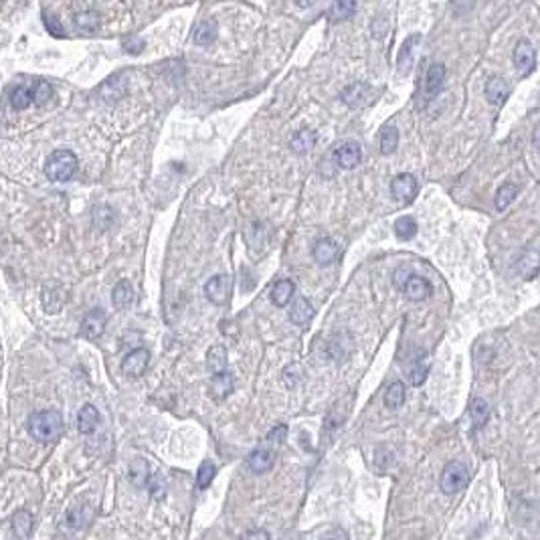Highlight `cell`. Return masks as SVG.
I'll list each match as a JSON object with an SVG mask.
<instances>
[{"instance_id":"obj_30","label":"cell","mask_w":540,"mask_h":540,"mask_svg":"<svg viewBox=\"0 0 540 540\" xmlns=\"http://www.w3.org/2000/svg\"><path fill=\"white\" fill-rule=\"evenodd\" d=\"M31 104H35V102H33V91L29 87H25V85L12 87V91H10V106H12V110L23 112Z\"/></svg>"},{"instance_id":"obj_1","label":"cell","mask_w":540,"mask_h":540,"mask_svg":"<svg viewBox=\"0 0 540 540\" xmlns=\"http://www.w3.org/2000/svg\"><path fill=\"white\" fill-rule=\"evenodd\" d=\"M27 429H29V433H31V437L35 441H39V443H55L63 435V417L55 409L39 411V413H33L29 417Z\"/></svg>"},{"instance_id":"obj_11","label":"cell","mask_w":540,"mask_h":540,"mask_svg":"<svg viewBox=\"0 0 540 540\" xmlns=\"http://www.w3.org/2000/svg\"><path fill=\"white\" fill-rule=\"evenodd\" d=\"M334 162L342 170H352L362 162V148L358 142H342L334 150Z\"/></svg>"},{"instance_id":"obj_33","label":"cell","mask_w":540,"mask_h":540,"mask_svg":"<svg viewBox=\"0 0 540 540\" xmlns=\"http://www.w3.org/2000/svg\"><path fill=\"white\" fill-rule=\"evenodd\" d=\"M405 397H407V390H405V385L401 383V381H395V383H390L388 385V388H386L385 392V405L386 409H399L403 403H405Z\"/></svg>"},{"instance_id":"obj_13","label":"cell","mask_w":540,"mask_h":540,"mask_svg":"<svg viewBox=\"0 0 540 540\" xmlns=\"http://www.w3.org/2000/svg\"><path fill=\"white\" fill-rule=\"evenodd\" d=\"M40 302L47 314H57L67 302V290L59 283H47L40 294Z\"/></svg>"},{"instance_id":"obj_41","label":"cell","mask_w":540,"mask_h":540,"mask_svg":"<svg viewBox=\"0 0 540 540\" xmlns=\"http://www.w3.org/2000/svg\"><path fill=\"white\" fill-rule=\"evenodd\" d=\"M53 97V87L47 81H37L33 87V102L35 106H45Z\"/></svg>"},{"instance_id":"obj_20","label":"cell","mask_w":540,"mask_h":540,"mask_svg":"<svg viewBox=\"0 0 540 540\" xmlns=\"http://www.w3.org/2000/svg\"><path fill=\"white\" fill-rule=\"evenodd\" d=\"M97 423H99V413L93 405H83L79 409L78 413V429L79 433L83 435H89L97 429Z\"/></svg>"},{"instance_id":"obj_2","label":"cell","mask_w":540,"mask_h":540,"mask_svg":"<svg viewBox=\"0 0 540 540\" xmlns=\"http://www.w3.org/2000/svg\"><path fill=\"white\" fill-rule=\"evenodd\" d=\"M79 160L71 150H55L45 162V174L53 183H65L78 172Z\"/></svg>"},{"instance_id":"obj_29","label":"cell","mask_w":540,"mask_h":540,"mask_svg":"<svg viewBox=\"0 0 540 540\" xmlns=\"http://www.w3.org/2000/svg\"><path fill=\"white\" fill-rule=\"evenodd\" d=\"M217 33H219V25L215 19H207L202 21L196 29H194L193 39L196 45H209L217 39Z\"/></svg>"},{"instance_id":"obj_26","label":"cell","mask_w":540,"mask_h":540,"mask_svg":"<svg viewBox=\"0 0 540 540\" xmlns=\"http://www.w3.org/2000/svg\"><path fill=\"white\" fill-rule=\"evenodd\" d=\"M443 81H445V67L441 63L429 65L427 75H425V91H427V95H435L441 89Z\"/></svg>"},{"instance_id":"obj_38","label":"cell","mask_w":540,"mask_h":540,"mask_svg":"<svg viewBox=\"0 0 540 540\" xmlns=\"http://www.w3.org/2000/svg\"><path fill=\"white\" fill-rule=\"evenodd\" d=\"M73 23L79 31H95L99 27V14L93 10H83V12L75 14Z\"/></svg>"},{"instance_id":"obj_36","label":"cell","mask_w":540,"mask_h":540,"mask_svg":"<svg viewBox=\"0 0 540 540\" xmlns=\"http://www.w3.org/2000/svg\"><path fill=\"white\" fill-rule=\"evenodd\" d=\"M399 146V130L395 126H386L381 132V152L385 156L392 154Z\"/></svg>"},{"instance_id":"obj_48","label":"cell","mask_w":540,"mask_h":540,"mask_svg":"<svg viewBox=\"0 0 540 540\" xmlns=\"http://www.w3.org/2000/svg\"><path fill=\"white\" fill-rule=\"evenodd\" d=\"M245 540H270V535H268L266 530H251V532L245 537Z\"/></svg>"},{"instance_id":"obj_5","label":"cell","mask_w":540,"mask_h":540,"mask_svg":"<svg viewBox=\"0 0 540 540\" xmlns=\"http://www.w3.org/2000/svg\"><path fill=\"white\" fill-rule=\"evenodd\" d=\"M233 279L231 275H225V273H219L215 277H211L204 285V294L209 298L211 304L215 306H225L229 302V296H231Z\"/></svg>"},{"instance_id":"obj_4","label":"cell","mask_w":540,"mask_h":540,"mask_svg":"<svg viewBox=\"0 0 540 540\" xmlns=\"http://www.w3.org/2000/svg\"><path fill=\"white\" fill-rule=\"evenodd\" d=\"M106 324H108V316L102 308L89 309L83 320H81V326H79V334L85 338V340H97L104 336L106 332Z\"/></svg>"},{"instance_id":"obj_23","label":"cell","mask_w":540,"mask_h":540,"mask_svg":"<svg viewBox=\"0 0 540 540\" xmlns=\"http://www.w3.org/2000/svg\"><path fill=\"white\" fill-rule=\"evenodd\" d=\"M12 530L19 540H29L33 532V514L27 510H19L12 514Z\"/></svg>"},{"instance_id":"obj_6","label":"cell","mask_w":540,"mask_h":540,"mask_svg":"<svg viewBox=\"0 0 540 540\" xmlns=\"http://www.w3.org/2000/svg\"><path fill=\"white\" fill-rule=\"evenodd\" d=\"M340 99L347 104L348 108L352 110H360V108H366L371 102H373V87L368 83H362V81H354L347 85L340 93Z\"/></svg>"},{"instance_id":"obj_43","label":"cell","mask_w":540,"mask_h":540,"mask_svg":"<svg viewBox=\"0 0 540 540\" xmlns=\"http://www.w3.org/2000/svg\"><path fill=\"white\" fill-rule=\"evenodd\" d=\"M386 31H388V21H386L383 14H377V16L373 19V23H371V35H373L375 39H381V37H385Z\"/></svg>"},{"instance_id":"obj_8","label":"cell","mask_w":540,"mask_h":540,"mask_svg":"<svg viewBox=\"0 0 540 540\" xmlns=\"http://www.w3.org/2000/svg\"><path fill=\"white\" fill-rule=\"evenodd\" d=\"M512 59H514V65L516 69L522 73V75H528L532 73L535 65H537V53H535V47L528 39H520L514 47V53H512Z\"/></svg>"},{"instance_id":"obj_32","label":"cell","mask_w":540,"mask_h":540,"mask_svg":"<svg viewBox=\"0 0 540 540\" xmlns=\"http://www.w3.org/2000/svg\"><path fill=\"white\" fill-rule=\"evenodd\" d=\"M356 2H348V0H340V2H334L330 8H328V19L330 23H340V21H347L350 19L354 12H356Z\"/></svg>"},{"instance_id":"obj_45","label":"cell","mask_w":540,"mask_h":540,"mask_svg":"<svg viewBox=\"0 0 540 540\" xmlns=\"http://www.w3.org/2000/svg\"><path fill=\"white\" fill-rule=\"evenodd\" d=\"M413 277V273L407 270V268H399V270L395 271V275H392V283H395V287H399V290H405V285H407V281Z\"/></svg>"},{"instance_id":"obj_18","label":"cell","mask_w":540,"mask_h":540,"mask_svg":"<svg viewBox=\"0 0 540 540\" xmlns=\"http://www.w3.org/2000/svg\"><path fill=\"white\" fill-rule=\"evenodd\" d=\"M314 146H316V132L308 130V128L298 130V132L292 136V140H290V150L298 156L308 154Z\"/></svg>"},{"instance_id":"obj_40","label":"cell","mask_w":540,"mask_h":540,"mask_svg":"<svg viewBox=\"0 0 540 540\" xmlns=\"http://www.w3.org/2000/svg\"><path fill=\"white\" fill-rule=\"evenodd\" d=\"M114 209H110V207H95L93 209V225L95 227H99V229H108V227H112V223H114Z\"/></svg>"},{"instance_id":"obj_10","label":"cell","mask_w":540,"mask_h":540,"mask_svg":"<svg viewBox=\"0 0 540 540\" xmlns=\"http://www.w3.org/2000/svg\"><path fill=\"white\" fill-rule=\"evenodd\" d=\"M126 91H128V81H126V73H124V71H119V73L112 75L110 79H106V81L99 85V89H97L99 97H102L106 104H116V102H119V99L126 95Z\"/></svg>"},{"instance_id":"obj_42","label":"cell","mask_w":540,"mask_h":540,"mask_svg":"<svg viewBox=\"0 0 540 540\" xmlns=\"http://www.w3.org/2000/svg\"><path fill=\"white\" fill-rule=\"evenodd\" d=\"M43 23H45V29L53 35V37H57V39H61V37H65V29H63V25L59 23V19L55 16V14H51V12H43Z\"/></svg>"},{"instance_id":"obj_22","label":"cell","mask_w":540,"mask_h":540,"mask_svg":"<svg viewBox=\"0 0 540 540\" xmlns=\"http://www.w3.org/2000/svg\"><path fill=\"white\" fill-rule=\"evenodd\" d=\"M275 463V454L268 449V447H259L255 449L251 456H249V467L255 471V473H266L270 471Z\"/></svg>"},{"instance_id":"obj_16","label":"cell","mask_w":540,"mask_h":540,"mask_svg":"<svg viewBox=\"0 0 540 540\" xmlns=\"http://www.w3.org/2000/svg\"><path fill=\"white\" fill-rule=\"evenodd\" d=\"M510 95V87L506 83V79L500 75H494V78L488 79L486 83V97L492 106H502Z\"/></svg>"},{"instance_id":"obj_7","label":"cell","mask_w":540,"mask_h":540,"mask_svg":"<svg viewBox=\"0 0 540 540\" xmlns=\"http://www.w3.org/2000/svg\"><path fill=\"white\" fill-rule=\"evenodd\" d=\"M150 364V352L146 348H136L132 352H128L121 360V373L126 377H132V379H138L146 373Z\"/></svg>"},{"instance_id":"obj_46","label":"cell","mask_w":540,"mask_h":540,"mask_svg":"<svg viewBox=\"0 0 540 540\" xmlns=\"http://www.w3.org/2000/svg\"><path fill=\"white\" fill-rule=\"evenodd\" d=\"M285 435H287V427L285 425H277L275 429H271L270 435H268V443H271V445H279L283 439H285Z\"/></svg>"},{"instance_id":"obj_3","label":"cell","mask_w":540,"mask_h":540,"mask_svg":"<svg viewBox=\"0 0 540 540\" xmlns=\"http://www.w3.org/2000/svg\"><path fill=\"white\" fill-rule=\"evenodd\" d=\"M469 482V469L463 462H454L445 463L443 471H441V478H439V488L445 496H454L458 492H462L463 488L467 486Z\"/></svg>"},{"instance_id":"obj_25","label":"cell","mask_w":540,"mask_h":540,"mask_svg":"<svg viewBox=\"0 0 540 540\" xmlns=\"http://www.w3.org/2000/svg\"><path fill=\"white\" fill-rule=\"evenodd\" d=\"M469 417H471V425L473 429H482L490 419V405L486 403V399L476 397L469 405Z\"/></svg>"},{"instance_id":"obj_21","label":"cell","mask_w":540,"mask_h":540,"mask_svg":"<svg viewBox=\"0 0 540 540\" xmlns=\"http://www.w3.org/2000/svg\"><path fill=\"white\" fill-rule=\"evenodd\" d=\"M427 375H429V354H427V350H419L411 362V373H409L411 383L415 386H421L427 379Z\"/></svg>"},{"instance_id":"obj_12","label":"cell","mask_w":540,"mask_h":540,"mask_svg":"<svg viewBox=\"0 0 540 540\" xmlns=\"http://www.w3.org/2000/svg\"><path fill=\"white\" fill-rule=\"evenodd\" d=\"M340 255V245L330 239V237H322L314 243L312 249V257L318 266H332Z\"/></svg>"},{"instance_id":"obj_27","label":"cell","mask_w":540,"mask_h":540,"mask_svg":"<svg viewBox=\"0 0 540 540\" xmlns=\"http://www.w3.org/2000/svg\"><path fill=\"white\" fill-rule=\"evenodd\" d=\"M312 318H314V308H312L309 300H306V298L296 300L294 306L290 308V320L296 326H306Z\"/></svg>"},{"instance_id":"obj_9","label":"cell","mask_w":540,"mask_h":540,"mask_svg":"<svg viewBox=\"0 0 540 540\" xmlns=\"http://www.w3.org/2000/svg\"><path fill=\"white\" fill-rule=\"evenodd\" d=\"M417 178L409 172H403V174H397L392 180H390V193L397 200L401 202H411L417 194Z\"/></svg>"},{"instance_id":"obj_31","label":"cell","mask_w":540,"mask_h":540,"mask_svg":"<svg viewBox=\"0 0 540 540\" xmlns=\"http://www.w3.org/2000/svg\"><path fill=\"white\" fill-rule=\"evenodd\" d=\"M395 235H397V239H401V241H411L415 235H417V221L413 219V217H409V215H405V217H399L397 221H395Z\"/></svg>"},{"instance_id":"obj_17","label":"cell","mask_w":540,"mask_h":540,"mask_svg":"<svg viewBox=\"0 0 540 540\" xmlns=\"http://www.w3.org/2000/svg\"><path fill=\"white\" fill-rule=\"evenodd\" d=\"M207 368L211 377H219L223 373H229L227 368V350L223 347H211L207 352Z\"/></svg>"},{"instance_id":"obj_37","label":"cell","mask_w":540,"mask_h":540,"mask_svg":"<svg viewBox=\"0 0 540 540\" xmlns=\"http://www.w3.org/2000/svg\"><path fill=\"white\" fill-rule=\"evenodd\" d=\"M516 196H518V187H516V185H512V183L502 185L500 189H498V193H496V209H498V211H506V209L514 202Z\"/></svg>"},{"instance_id":"obj_15","label":"cell","mask_w":540,"mask_h":540,"mask_svg":"<svg viewBox=\"0 0 540 540\" xmlns=\"http://www.w3.org/2000/svg\"><path fill=\"white\" fill-rule=\"evenodd\" d=\"M405 296L411 300V302H423L427 300L431 294H433V285L429 283V279H425L421 275H413L407 285H405Z\"/></svg>"},{"instance_id":"obj_14","label":"cell","mask_w":540,"mask_h":540,"mask_svg":"<svg viewBox=\"0 0 540 540\" xmlns=\"http://www.w3.org/2000/svg\"><path fill=\"white\" fill-rule=\"evenodd\" d=\"M423 40L421 33H415L411 37H407L401 51H399V57H397V69H399V75H409L411 69H413V61H415V51H417V45Z\"/></svg>"},{"instance_id":"obj_47","label":"cell","mask_w":540,"mask_h":540,"mask_svg":"<svg viewBox=\"0 0 540 540\" xmlns=\"http://www.w3.org/2000/svg\"><path fill=\"white\" fill-rule=\"evenodd\" d=\"M324 540H350V537H348V532L344 528H332V530L324 537Z\"/></svg>"},{"instance_id":"obj_34","label":"cell","mask_w":540,"mask_h":540,"mask_svg":"<svg viewBox=\"0 0 540 540\" xmlns=\"http://www.w3.org/2000/svg\"><path fill=\"white\" fill-rule=\"evenodd\" d=\"M539 270H540V253L532 251V249H528V251L520 257V261H518V271H520L526 279H530V277H535V273Z\"/></svg>"},{"instance_id":"obj_49","label":"cell","mask_w":540,"mask_h":540,"mask_svg":"<svg viewBox=\"0 0 540 540\" xmlns=\"http://www.w3.org/2000/svg\"><path fill=\"white\" fill-rule=\"evenodd\" d=\"M532 144L540 148V124L535 128V134H532Z\"/></svg>"},{"instance_id":"obj_19","label":"cell","mask_w":540,"mask_h":540,"mask_svg":"<svg viewBox=\"0 0 540 540\" xmlns=\"http://www.w3.org/2000/svg\"><path fill=\"white\" fill-rule=\"evenodd\" d=\"M296 294V283L292 279H279L271 290V300L277 308H285Z\"/></svg>"},{"instance_id":"obj_24","label":"cell","mask_w":540,"mask_h":540,"mask_svg":"<svg viewBox=\"0 0 540 540\" xmlns=\"http://www.w3.org/2000/svg\"><path fill=\"white\" fill-rule=\"evenodd\" d=\"M112 302L119 309H126L132 306V302H134V287H132V283L128 279H121V281H117L114 285Z\"/></svg>"},{"instance_id":"obj_39","label":"cell","mask_w":540,"mask_h":540,"mask_svg":"<svg viewBox=\"0 0 540 540\" xmlns=\"http://www.w3.org/2000/svg\"><path fill=\"white\" fill-rule=\"evenodd\" d=\"M215 473H217L215 463L209 462V460L200 463V467H198V471H196V488H198V490L209 488L211 482H213V478H215Z\"/></svg>"},{"instance_id":"obj_44","label":"cell","mask_w":540,"mask_h":540,"mask_svg":"<svg viewBox=\"0 0 540 540\" xmlns=\"http://www.w3.org/2000/svg\"><path fill=\"white\" fill-rule=\"evenodd\" d=\"M121 45H124V51H126V53H132V55H138V53L144 49V40L140 39V37H136V35L124 39Z\"/></svg>"},{"instance_id":"obj_35","label":"cell","mask_w":540,"mask_h":540,"mask_svg":"<svg viewBox=\"0 0 540 540\" xmlns=\"http://www.w3.org/2000/svg\"><path fill=\"white\" fill-rule=\"evenodd\" d=\"M233 390V375L231 373H223L219 377H211V392L217 399H225L227 395H231Z\"/></svg>"},{"instance_id":"obj_28","label":"cell","mask_w":540,"mask_h":540,"mask_svg":"<svg viewBox=\"0 0 540 540\" xmlns=\"http://www.w3.org/2000/svg\"><path fill=\"white\" fill-rule=\"evenodd\" d=\"M130 480L138 488H144V486L150 484V465H148L146 460L136 458L134 462L130 463Z\"/></svg>"}]
</instances>
